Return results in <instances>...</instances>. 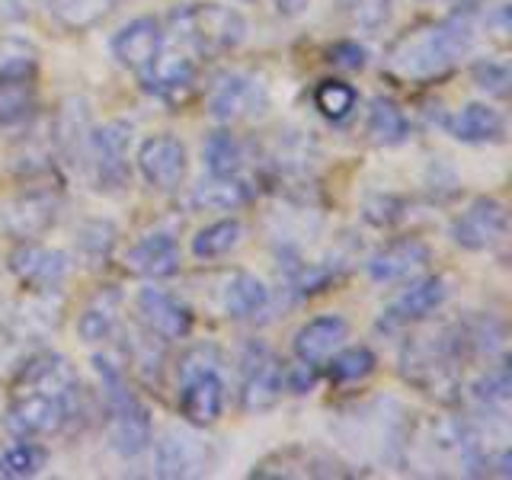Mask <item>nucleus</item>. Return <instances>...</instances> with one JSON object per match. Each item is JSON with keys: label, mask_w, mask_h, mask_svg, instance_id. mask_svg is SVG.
Wrapping results in <instances>:
<instances>
[{"label": "nucleus", "mask_w": 512, "mask_h": 480, "mask_svg": "<svg viewBox=\"0 0 512 480\" xmlns=\"http://www.w3.org/2000/svg\"><path fill=\"white\" fill-rule=\"evenodd\" d=\"M359 103V93L352 90L343 80H320L317 90H314V106L320 109V116L330 119V122H343L356 112Z\"/></svg>", "instance_id": "2f4dec72"}, {"label": "nucleus", "mask_w": 512, "mask_h": 480, "mask_svg": "<svg viewBox=\"0 0 512 480\" xmlns=\"http://www.w3.org/2000/svg\"><path fill=\"white\" fill-rule=\"evenodd\" d=\"M343 4L362 29H381L391 16V0H343Z\"/></svg>", "instance_id": "e433bc0d"}, {"label": "nucleus", "mask_w": 512, "mask_h": 480, "mask_svg": "<svg viewBox=\"0 0 512 480\" xmlns=\"http://www.w3.org/2000/svg\"><path fill=\"white\" fill-rule=\"evenodd\" d=\"M36 109V84L32 77H0V128L20 125Z\"/></svg>", "instance_id": "cd10ccee"}, {"label": "nucleus", "mask_w": 512, "mask_h": 480, "mask_svg": "<svg viewBox=\"0 0 512 480\" xmlns=\"http://www.w3.org/2000/svg\"><path fill=\"white\" fill-rule=\"evenodd\" d=\"M61 199L52 189H29L4 208V231L13 240H36L58 221Z\"/></svg>", "instance_id": "4468645a"}, {"label": "nucleus", "mask_w": 512, "mask_h": 480, "mask_svg": "<svg viewBox=\"0 0 512 480\" xmlns=\"http://www.w3.org/2000/svg\"><path fill=\"white\" fill-rule=\"evenodd\" d=\"M212 468V445L199 432L173 426L157 439L154 448V471L157 477L180 480V477H202Z\"/></svg>", "instance_id": "1a4fd4ad"}, {"label": "nucleus", "mask_w": 512, "mask_h": 480, "mask_svg": "<svg viewBox=\"0 0 512 480\" xmlns=\"http://www.w3.org/2000/svg\"><path fill=\"white\" fill-rule=\"evenodd\" d=\"M96 372L103 375V391H106V407H109V423H106L109 448L122 458L144 455L154 439L148 407L132 394V388L125 384V375L116 365H109L106 359H96Z\"/></svg>", "instance_id": "20e7f679"}, {"label": "nucleus", "mask_w": 512, "mask_h": 480, "mask_svg": "<svg viewBox=\"0 0 512 480\" xmlns=\"http://www.w3.org/2000/svg\"><path fill=\"white\" fill-rule=\"evenodd\" d=\"M477 29L468 13H455L439 23H423L400 39L384 55V64L404 80H432L452 71L471 52Z\"/></svg>", "instance_id": "f03ea898"}, {"label": "nucleus", "mask_w": 512, "mask_h": 480, "mask_svg": "<svg viewBox=\"0 0 512 480\" xmlns=\"http://www.w3.org/2000/svg\"><path fill=\"white\" fill-rule=\"evenodd\" d=\"M311 0H276V10L279 16H288V20H295V16H301L304 10H308Z\"/></svg>", "instance_id": "ea45409f"}, {"label": "nucleus", "mask_w": 512, "mask_h": 480, "mask_svg": "<svg viewBox=\"0 0 512 480\" xmlns=\"http://www.w3.org/2000/svg\"><path fill=\"white\" fill-rule=\"evenodd\" d=\"M170 32L183 48L199 58H221L247 39V20L234 7L183 4L170 13Z\"/></svg>", "instance_id": "7ed1b4c3"}, {"label": "nucleus", "mask_w": 512, "mask_h": 480, "mask_svg": "<svg viewBox=\"0 0 512 480\" xmlns=\"http://www.w3.org/2000/svg\"><path fill=\"white\" fill-rule=\"evenodd\" d=\"M48 461V452L36 442H13L0 452V474L10 480H23V477H36Z\"/></svg>", "instance_id": "7c9ffc66"}, {"label": "nucleus", "mask_w": 512, "mask_h": 480, "mask_svg": "<svg viewBox=\"0 0 512 480\" xmlns=\"http://www.w3.org/2000/svg\"><path fill=\"white\" fill-rule=\"evenodd\" d=\"M285 394V365L272 349L253 343L240 359V410L266 413Z\"/></svg>", "instance_id": "423d86ee"}, {"label": "nucleus", "mask_w": 512, "mask_h": 480, "mask_svg": "<svg viewBox=\"0 0 512 480\" xmlns=\"http://www.w3.org/2000/svg\"><path fill=\"white\" fill-rule=\"evenodd\" d=\"M125 269L141 279H167L180 269V247L164 231L148 234L125 253Z\"/></svg>", "instance_id": "412c9836"}, {"label": "nucleus", "mask_w": 512, "mask_h": 480, "mask_svg": "<svg viewBox=\"0 0 512 480\" xmlns=\"http://www.w3.org/2000/svg\"><path fill=\"white\" fill-rule=\"evenodd\" d=\"M42 4L61 26L87 29V26L100 23L103 16H109L122 4V0H42Z\"/></svg>", "instance_id": "c85d7f7f"}, {"label": "nucleus", "mask_w": 512, "mask_h": 480, "mask_svg": "<svg viewBox=\"0 0 512 480\" xmlns=\"http://www.w3.org/2000/svg\"><path fill=\"white\" fill-rule=\"evenodd\" d=\"M10 272L32 292H55V288L68 279L71 260L68 253L39 247L36 240H23L20 247L10 253Z\"/></svg>", "instance_id": "f8f14e48"}, {"label": "nucleus", "mask_w": 512, "mask_h": 480, "mask_svg": "<svg viewBox=\"0 0 512 480\" xmlns=\"http://www.w3.org/2000/svg\"><path fill=\"white\" fill-rule=\"evenodd\" d=\"M119 314H122V292L119 288H100L93 295V301L87 304L77 317V336L84 343H103L109 340L119 327Z\"/></svg>", "instance_id": "5701e85b"}, {"label": "nucleus", "mask_w": 512, "mask_h": 480, "mask_svg": "<svg viewBox=\"0 0 512 480\" xmlns=\"http://www.w3.org/2000/svg\"><path fill=\"white\" fill-rule=\"evenodd\" d=\"M506 224H509L506 205L493 196H480L452 221V231L448 234H452V240L461 250L484 253L506 237Z\"/></svg>", "instance_id": "9d476101"}, {"label": "nucleus", "mask_w": 512, "mask_h": 480, "mask_svg": "<svg viewBox=\"0 0 512 480\" xmlns=\"http://www.w3.org/2000/svg\"><path fill=\"white\" fill-rule=\"evenodd\" d=\"M330 362V381H340V384H352V381H365L368 375L375 372V352L365 349V346H349V349H336Z\"/></svg>", "instance_id": "473e14b6"}, {"label": "nucleus", "mask_w": 512, "mask_h": 480, "mask_svg": "<svg viewBox=\"0 0 512 480\" xmlns=\"http://www.w3.org/2000/svg\"><path fill=\"white\" fill-rule=\"evenodd\" d=\"M128 144H132L128 122H106L87 135L90 176L100 192H119L128 183Z\"/></svg>", "instance_id": "0eeeda50"}, {"label": "nucleus", "mask_w": 512, "mask_h": 480, "mask_svg": "<svg viewBox=\"0 0 512 480\" xmlns=\"http://www.w3.org/2000/svg\"><path fill=\"white\" fill-rule=\"evenodd\" d=\"M135 311L141 317V324L148 327V333L164 343L186 340L192 333V311L176 295L164 292V288L154 285L141 288L135 298Z\"/></svg>", "instance_id": "9b49d317"}, {"label": "nucleus", "mask_w": 512, "mask_h": 480, "mask_svg": "<svg viewBox=\"0 0 512 480\" xmlns=\"http://www.w3.org/2000/svg\"><path fill=\"white\" fill-rule=\"evenodd\" d=\"M269 106V87L263 77L247 71H231L215 80L212 93H208V112L218 122H247L263 116Z\"/></svg>", "instance_id": "6e6552de"}, {"label": "nucleus", "mask_w": 512, "mask_h": 480, "mask_svg": "<svg viewBox=\"0 0 512 480\" xmlns=\"http://www.w3.org/2000/svg\"><path fill=\"white\" fill-rule=\"evenodd\" d=\"M138 170L144 176V183L170 192L176 186H183L186 170H189V157L180 138L173 135H154L138 148Z\"/></svg>", "instance_id": "ddd939ff"}, {"label": "nucleus", "mask_w": 512, "mask_h": 480, "mask_svg": "<svg viewBox=\"0 0 512 480\" xmlns=\"http://www.w3.org/2000/svg\"><path fill=\"white\" fill-rule=\"evenodd\" d=\"M164 26L154 16H138V20L125 23L116 36H112L109 48L122 68L141 71L144 64H151L160 52H164Z\"/></svg>", "instance_id": "a211bd4d"}, {"label": "nucleus", "mask_w": 512, "mask_h": 480, "mask_svg": "<svg viewBox=\"0 0 512 480\" xmlns=\"http://www.w3.org/2000/svg\"><path fill=\"white\" fill-rule=\"evenodd\" d=\"M250 477H349L346 464L336 461L324 452H314V448L304 445H288L282 452H272L269 458H263L256 468L250 471Z\"/></svg>", "instance_id": "dca6fc26"}, {"label": "nucleus", "mask_w": 512, "mask_h": 480, "mask_svg": "<svg viewBox=\"0 0 512 480\" xmlns=\"http://www.w3.org/2000/svg\"><path fill=\"white\" fill-rule=\"evenodd\" d=\"M429 256L432 253L420 237H400V240H391V244H384L378 253H372V260L365 263V269L372 282L397 285V282L413 279L420 269H426Z\"/></svg>", "instance_id": "f3484780"}, {"label": "nucleus", "mask_w": 512, "mask_h": 480, "mask_svg": "<svg viewBox=\"0 0 512 480\" xmlns=\"http://www.w3.org/2000/svg\"><path fill=\"white\" fill-rule=\"evenodd\" d=\"M240 240H244V224L237 218H221L192 237V256L196 260H221L240 247Z\"/></svg>", "instance_id": "bb28decb"}, {"label": "nucleus", "mask_w": 512, "mask_h": 480, "mask_svg": "<svg viewBox=\"0 0 512 480\" xmlns=\"http://www.w3.org/2000/svg\"><path fill=\"white\" fill-rule=\"evenodd\" d=\"M509 391H512V381H509V368L506 365H496L490 372L474 384V397L480 407H487L490 413H503L509 404Z\"/></svg>", "instance_id": "c9c22d12"}, {"label": "nucleus", "mask_w": 512, "mask_h": 480, "mask_svg": "<svg viewBox=\"0 0 512 480\" xmlns=\"http://www.w3.org/2000/svg\"><path fill=\"white\" fill-rule=\"evenodd\" d=\"M77 247L90 266H106L112 247H116V228H112L109 221H90L84 224V231H80Z\"/></svg>", "instance_id": "f704fd0d"}, {"label": "nucleus", "mask_w": 512, "mask_h": 480, "mask_svg": "<svg viewBox=\"0 0 512 480\" xmlns=\"http://www.w3.org/2000/svg\"><path fill=\"white\" fill-rule=\"evenodd\" d=\"M368 135H372L375 144H384V148H397L410 138V122L404 116L394 100L388 96H375L368 103Z\"/></svg>", "instance_id": "393cba45"}, {"label": "nucleus", "mask_w": 512, "mask_h": 480, "mask_svg": "<svg viewBox=\"0 0 512 480\" xmlns=\"http://www.w3.org/2000/svg\"><path fill=\"white\" fill-rule=\"evenodd\" d=\"M349 336V324L340 314H320L311 317L308 324H301L292 349H295V359L298 362H308V365H320L327 362L336 349L343 346V340Z\"/></svg>", "instance_id": "6ab92c4d"}, {"label": "nucleus", "mask_w": 512, "mask_h": 480, "mask_svg": "<svg viewBox=\"0 0 512 480\" xmlns=\"http://www.w3.org/2000/svg\"><path fill=\"white\" fill-rule=\"evenodd\" d=\"M39 52L20 36H0V77H36Z\"/></svg>", "instance_id": "72a5a7b5"}, {"label": "nucleus", "mask_w": 512, "mask_h": 480, "mask_svg": "<svg viewBox=\"0 0 512 480\" xmlns=\"http://www.w3.org/2000/svg\"><path fill=\"white\" fill-rule=\"evenodd\" d=\"M138 77H141V87L148 93L173 103V100H180V96H186L192 84H196V64L186 55L160 52L151 64H144Z\"/></svg>", "instance_id": "aec40b11"}, {"label": "nucleus", "mask_w": 512, "mask_h": 480, "mask_svg": "<svg viewBox=\"0 0 512 480\" xmlns=\"http://www.w3.org/2000/svg\"><path fill=\"white\" fill-rule=\"evenodd\" d=\"M205 154V167L212 176H237L240 167H244V148L231 132H212L202 144Z\"/></svg>", "instance_id": "c756f323"}, {"label": "nucleus", "mask_w": 512, "mask_h": 480, "mask_svg": "<svg viewBox=\"0 0 512 480\" xmlns=\"http://www.w3.org/2000/svg\"><path fill=\"white\" fill-rule=\"evenodd\" d=\"M269 308V288L253 272H234L224 285V311L234 320H253Z\"/></svg>", "instance_id": "b1692460"}, {"label": "nucleus", "mask_w": 512, "mask_h": 480, "mask_svg": "<svg viewBox=\"0 0 512 480\" xmlns=\"http://www.w3.org/2000/svg\"><path fill=\"white\" fill-rule=\"evenodd\" d=\"M327 55L336 68H343V71H362L368 64V52L359 42H336V45H330Z\"/></svg>", "instance_id": "58836bf2"}, {"label": "nucleus", "mask_w": 512, "mask_h": 480, "mask_svg": "<svg viewBox=\"0 0 512 480\" xmlns=\"http://www.w3.org/2000/svg\"><path fill=\"white\" fill-rule=\"evenodd\" d=\"M250 199V186H244L237 176H212L192 192V208L199 212H234Z\"/></svg>", "instance_id": "a878e982"}, {"label": "nucleus", "mask_w": 512, "mask_h": 480, "mask_svg": "<svg viewBox=\"0 0 512 480\" xmlns=\"http://www.w3.org/2000/svg\"><path fill=\"white\" fill-rule=\"evenodd\" d=\"M474 84L493 96H506L509 90V68L500 61H480L474 68Z\"/></svg>", "instance_id": "4c0bfd02"}, {"label": "nucleus", "mask_w": 512, "mask_h": 480, "mask_svg": "<svg viewBox=\"0 0 512 480\" xmlns=\"http://www.w3.org/2000/svg\"><path fill=\"white\" fill-rule=\"evenodd\" d=\"M80 381L71 362L58 352L32 356L10 388L7 429L20 439L52 436L74 416Z\"/></svg>", "instance_id": "f257e3e1"}, {"label": "nucleus", "mask_w": 512, "mask_h": 480, "mask_svg": "<svg viewBox=\"0 0 512 480\" xmlns=\"http://www.w3.org/2000/svg\"><path fill=\"white\" fill-rule=\"evenodd\" d=\"M448 298V282L442 276H426L416 279L404 295H400L388 311L381 314L378 330H404L410 324H420L429 314H436Z\"/></svg>", "instance_id": "2eb2a0df"}, {"label": "nucleus", "mask_w": 512, "mask_h": 480, "mask_svg": "<svg viewBox=\"0 0 512 480\" xmlns=\"http://www.w3.org/2000/svg\"><path fill=\"white\" fill-rule=\"evenodd\" d=\"M445 128L455 141H464V144H496L506 138L503 112L487 103H468L445 122Z\"/></svg>", "instance_id": "4be33fe9"}, {"label": "nucleus", "mask_w": 512, "mask_h": 480, "mask_svg": "<svg viewBox=\"0 0 512 480\" xmlns=\"http://www.w3.org/2000/svg\"><path fill=\"white\" fill-rule=\"evenodd\" d=\"M180 416L189 426H212L221 420L224 404H228V388L218 372V359L212 349L189 352L180 365Z\"/></svg>", "instance_id": "39448f33"}]
</instances>
